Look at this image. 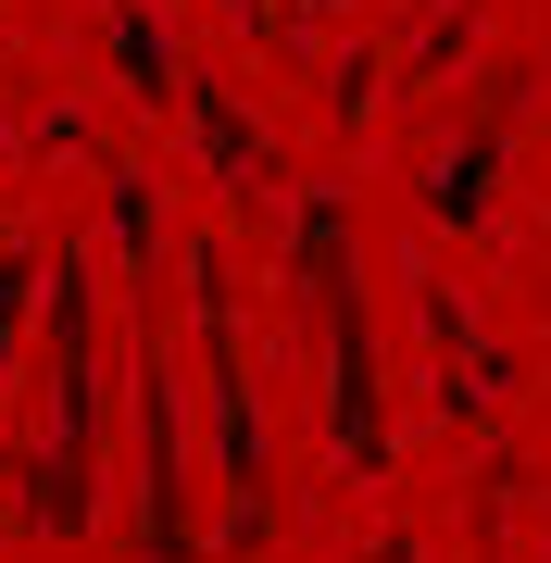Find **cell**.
Listing matches in <instances>:
<instances>
[{
  "mask_svg": "<svg viewBox=\"0 0 551 563\" xmlns=\"http://www.w3.org/2000/svg\"><path fill=\"white\" fill-rule=\"evenodd\" d=\"M101 501V301H88V251L51 263V426L25 451V526L38 539H88Z\"/></svg>",
  "mask_w": 551,
  "mask_h": 563,
  "instance_id": "1",
  "label": "cell"
},
{
  "mask_svg": "<svg viewBox=\"0 0 551 563\" xmlns=\"http://www.w3.org/2000/svg\"><path fill=\"white\" fill-rule=\"evenodd\" d=\"M164 276H139V551L188 563L201 526H188V463H176V363H164Z\"/></svg>",
  "mask_w": 551,
  "mask_h": 563,
  "instance_id": "2",
  "label": "cell"
},
{
  "mask_svg": "<svg viewBox=\"0 0 551 563\" xmlns=\"http://www.w3.org/2000/svg\"><path fill=\"white\" fill-rule=\"evenodd\" d=\"M188 288H201V339H213V413H225V476H239V514L225 539H264V426H251V388H239V313H225V251L201 239L188 251Z\"/></svg>",
  "mask_w": 551,
  "mask_h": 563,
  "instance_id": "3",
  "label": "cell"
},
{
  "mask_svg": "<svg viewBox=\"0 0 551 563\" xmlns=\"http://www.w3.org/2000/svg\"><path fill=\"white\" fill-rule=\"evenodd\" d=\"M502 139H514V101H489V125H464V139H451L439 188H427L439 225H476V213H489V188H502Z\"/></svg>",
  "mask_w": 551,
  "mask_h": 563,
  "instance_id": "4",
  "label": "cell"
},
{
  "mask_svg": "<svg viewBox=\"0 0 551 563\" xmlns=\"http://www.w3.org/2000/svg\"><path fill=\"white\" fill-rule=\"evenodd\" d=\"M25 313H38V251H0V363H13ZM0 388H13V376H0Z\"/></svg>",
  "mask_w": 551,
  "mask_h": 563,
  "instance_id": "5",
  "label": "cell"
}]
</instances>
